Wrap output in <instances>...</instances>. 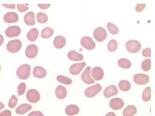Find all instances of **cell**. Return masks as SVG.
Masks as SVG:
<instances>
[{
  "label": "cell",
  "mask_w": 155,
  "mask_h": 116,
  "mask_svg": "<svg viewBox=\"0 0 155 116\" xmlns=\"http://www.w3.org/2000/svg\"><path fill=\"white\" fill-rule=\"evenodd\" d=\"M0 70H1V66H0Z\"/></svg>",
  "instance_id": "7dc6e473"
},
{
  "label": "cell",
  "mask_w": 155,
  "mask_h": 116,
  "mask_svg": "<svg viewBox=\"0 0 155 116\" xmlns=\"http://www.w3.org/2000/svg\"><path fill=\"white\" fill-rule=\"evenodd\" d=\"M32 108L31 106L27 103H24L19 105L16 109V113L19 114L25 113Z\"/></svg>",
  "instance_id": "603a6c76"
},
{
  "label": "cell",
  "mask_w": 155,
  "mask_h": 116,
  "mask_svg": "<svg viewBox=\"0 0 155 116\" xmlns=\"http://www.w3.org/2000/svg\"><path fill=\"white\" fill-rule=\"evenodd\" d=\"M124 105V103L121 99L119 98H114L110 101V107L114 110H118L122 108Z\"/></svg>",
  "instance_id": "4fadbf2b"
},
{
  "label": "cell",
  "mask_w": 155,
  "mask_h": 116,
  "mask_svg": "<svg viewBox=\"0 0 155 116\" xmlns=\"http://www.w3.org/2000/svg\"><path fill=\"white\" fill-rule=\"evenodd\" d=\"M151 98V87H147L143 90L142 94V99L144 102L149 101Z\"/></svg>",
  "instance_id": "f1b7e54d"
},
{
  "label": "cell",
  "mask_w": 155,
  "mask_h": 116,
  "mask_svg": "<svg viewBox=\"0 0 155 116\" xmlns=\"http://www.w3.org/2000/svg\"><path fill=\"white\" fill-rule=\"evenodd\" d=\"M4 41V38L2 35L0 34V46L2 45Z\"/></svg>",
  "instance_id": "f6af8a7d"
},
{
  "label": "cell",
  "mask_w": 155,
  "mask_h": 116,
  "mask_svg": "<svg viewBox=\"0 0 155 116\" xmlns=\"http://www.w3.org/2000/svg\"><path fill=\"white\" fill-rule=\"evenodd\" d=\"M33 74L37 78H43L46 75L47 72L43 67L37 66L35 67L33 69Z\"/></svg>",
  "instance_id": "ac0fdd59"
},
{
  "label": "cell",
  "mask_w": 155,
  "mask_h": 116,
  "mask_svg": "<svg viewBox=\"0 0 155 116\" xmlns=\"http://www.w3.org/2000/svg\"><path fill=\"white\" fill-rule=\"evenodd\" d=\"M101 85L97 84L95 85L88 87L85 90L84 94L88 98H92L97 94L101 90Z\"/></svg>",
  "instance_id": "5b68a950"
},
{
  "label": "cell",
  "mask_w": 155,
  "mask_h": 116,
  "mask_svg": "<svg viewBox=\"0 0 155 116\" xmlns=\"http://www.w3.org/2000/svg\"><path fill=\"white\" fill-rule=\"evenodd\" d=\"M67 56L69 59L74 61H81L84 58V56L82 54L74 50L69 51L68 53Z\"/></svg>",
  "instance_id": "d6986e66"
},
{
  "label": "cell",
  "mask_w": 155,
  "mask_h": 116,
  "mask_svg": "<svg viewBox=\"0 0 155 116\" xmlns=\"http://www.w3.org/2000/svg\"><path fill=\"white\" fill-rule=\"evenodd\" d=\"M86 65V63L85 62L73 64L70 67V72L73 75H77L81 72Z\"/></svg>",
  "instance_id": "8fae6325"
},
{
  "label": "cell",
  "mask_w": 155,
  "mask_h": 116,
  "mask_svg": "<svg viewBox=\"0 0 155 116\" xmlns=\"http://www.w3.org/2000/svg\"><path fill=\"white\" fill-rule=\"evenodd\" d=\"M91 67L87 66L81 75V78L85 83L90 84L94 83V81L90 75Z\"/></svg>",
  "instance_id": "7c38bea8"
},
{
  "label": "cell",
  "mask_w": 155,
  "mask_h": 116,
  "mask_svg": "<svg viewBox=\"0 0 155 116\" xmlns=\"http://www.w3.org/2000/svg\"><path fill=\"white\" fill-rule=\"evenodd\" d=\"M38 52V48L35 44H32L29 45L25 50L26 56L29 58L32 59L35 57Z\"/></svg>",
  "instance_id": "30bf717a"
},
{
  "label": "cell",
  "mask_w": 155,
  "mask_h": 116,
  "mask_svg": "<svg viewBox=\"0 0 155 116\" xmlns=\"http://www.w3.org/2000/svg\"><path fill=\"white\" fill-rule=\"evenodd\" d=\"M142 54L145 57H151V48L147 47L143 49L142 51Z\"/></svg>",
  "instance_id": "74e56055"
},
{
  "label": "cell",
  "mask_w": 155,
  "mask_h": 116,
  "mask_svg": "<svg viewBox=\"0 0 155 116\" xmlns=\"http://www.w3.org/2000/svg\"><path fill=\"white\" fill-rule=\"evenodd\" d=\"M24 19L25 23L28 25L33 26L35 23V14L32 11H30L26 13Z\"/></svg>",
  "instance_id": "44dd1931"
},
{
  "label": "cell",
  "mask_w": 155,
  "mask_h": 116,
  "mask_svg": "<svg viewBox=\"0 0 155 116\" xmlns=\"http://www.w3.org/2000/svg\"><path fill=\"white\" fill-rule=\"evenodd\" d=\"M127 50L130 53H135L138 52L141 48V44L138 41L132 39L127 41L126 44Z\"/></svg>",
  "instance_id": "3957f363"
},
{
  "label": "cell",
  "mask_w": 155,
  "mask_h": 116,
  "mask_svg": "<svg viewBox=\"0 0 155 116\" xmlns=\"http://www.w3.org/2000/svg\"><path fill=\"white\" fill-rule=\"evenodd\" d=\"M54 33L52 28L46 26L42 29L41 33V36L44 38H48L51 37Z\"/></svg>",
  "instance_id": "484cf974"
},
{
  "label": "cell",
  "mask_w": 155,
  "mask_h": 116,
  "mask_svg": "<svg viewBox=\"0 0 155 116\" xmlns=\"http://www.w3.org/2000/svg\"><path fill=\"white\" fill-rule=\"evenodd\" d=\"M2 5L7 8L10 9H15V4H2Z\"/></svg>",
  "instance_id": "7bdbcfd3"
},
{
  "label": "cell",
  "mask_w": 155,
  "mask_h": 116,
  "mask_svg": "<svg viewBox=\"0 0 155 116\" xmlns=\"http://www.w3.org/2000/svg\"><path fill=\"white\" fill-rule=\"evenodd\" d=\"M131 86L130 83L126 80H121L118 84L119 89L123 91H127L130 90Z\"/></svg>",
  "instance_id": "83f0119b"
},
{
  "label": "cell",
  "mask_w": 155,
  "mask_h": 116,
  "mask_svg": "<svg viewBox=\"0 0 155 116\" xmlns=\"http://www.w3.org/2000/svg\"><path fill=\"white\" fill-rule=\"evenodd\" d=\"M118 44L117 41L114 39L110 40L108 42L107 48L110 52H113L116 50Z\"/></svg>",
  "instance_id": "f546056e"
},
{
  "label": "cell",
  "mask_w": 155,
  "mask_h": 116,
  "mask_svg": "<svg viewBox=\"0 0 155 116\" xmlns=\"http://www.w3.org/2000/svg\"><path fill=\"white\" fill-rule=\"evenodd\" d=\"M26 96L28 101L32 103L37 102L40 98V95L39 92L34 89L29 90L27 92Z\"/></svg>",
  "instance_id": "52a82bcc"
},
{
  "label": "cell",
  "mask_w": 155,
  "mask_h": 116,
  "mask_svg": "<svg viewBox=\"0 0 155 116\" xmlns=\"http://www.w3.org/2000/svg\"><path fill=\"white\" fill-rule=\"evenodd\" d=\"M28 116H44L42 112L39 111H34L31 112Z\"/></svg>",
  "instance_id": "ab89813d"
},
{
  "label": "cell",
  "mask_w": 155,
  "mask_h": 116,
  "mask_svg": "<svg viewBox=\"0 0 155 116\" xmlns=\"http://www.w3.org/2000/svg\"><path fill=\"white\" fill-rule=\"evenodd\" d=\"M26 88V85L24 82L21 83L18 85L17 87V92L19 96L22 95L24 93Z\"/></svg>",
  "instance_id": "d590c367"
},
{
  "label": "cell",
  "mask_w": 155,
  "mask_h": 116,
  "mask_svg": "<svg viewBox=\"0 0 155 116\" xmlns=\"http://www.w3.org/2000/svg\"><path fill=\"white\" fill-rule=\"evenodd\" d=\"M136 107L133 105H129L126 107L123 111L124 116H133L137 112Z\"/></svg>",
  "instance_id": "cb8c5ba5"
},
{
  "label": "cell",
  "mask_w": 155,
  "mask_h": 116,
  "mask_svg": "<svg viewBox=\"0 0 155 116\" xmlns=\"http://www.w3.org/2000/svg\"><path fill=\"white\" fill-rule=\"evenodd\" d=\"M38 7L41 9H45L48 8L51 6V4H38Z\"/></svg>",
  "instance_id": "b9f144b4"
},
{
  "label": "cell",
  "mask_w": 155,
  "mask_h": 116,
  "mask_svg": "<svg viewBox=\"0 0 155 116\" xmlns=\"http://www.w3.org/2000/svg\"><path fill=\"white\" fill-rule=\"evenodd\" d=\"M107 26L108 31L110 33L116 35L118 33L119 31L118 28L113 23L108 22L107 23Z\"/></svg>",
  "instance_id": "d6a6232c"
},
{
  "label": "cell",
  "mask_w": 155,
  "mask_h": 116,
  "mask_svg": "<svg viewBox=\"0 0 155 116\" xmlns=\"http://www.w3.org/2000/svg\"><path fill=\"white\" fill-rule=\"evenodd\" d=\"M151 60L150 59H147L144 60L141 64V67L144 71H148L151 69Z\"/></svg>",
  "instance_id": "836d02e7"
},
{
  "label": "cell",
  "mask_w": 155,
  "mask_h": 116,
  "mask_svg": "<svg viewBox=\"0 0 155 116\" xmlns=\"http://www.w3.org/2000/svg\"><path fill=\"white\" fill-rule=\"evenodd\" d=\"M38 35V30L37 28H34L31 29L28 32L27 35V37L29 41H34L36 40Z\"/></svg>",
  "instance_id": "d4e9b609"
},
{
  "label": "cell",
  "mask_w": 155,
  "mask_h": 116,
  "mask_svg": "<svg viewBox=\"0 0 155 116\" xmlns=\"http://www.w3.org/2000/svg\"><path fill=\"white\" fill-rule=\"evenodd\" d=\"M104 116H116V115L114 112H110L107 113Z\"/></svg>",
  "instance_id": "ee69618b"
},
{
  "label": "cell",
  "mask_w": 155,
  "mask_h": 116,
  "mask_svg": "<svg viewBox=\"0 0 155 116\" xmlns=\"http://www.w3.org/2000/svg\"><path fill=\"white\" fill-rule=\"evenodd\" d=\"M31 67L28 64L20 66L17 69L16 75L20 79L23 80L28 78L30 76Z\"/></svg>",
  "instance_id": "6da1fadb"
},
{
  "label": "cell",
  "mask_w": 155,
  "mask_h": 116,
  "mask_svg": "<svg viewBox=\"0 0 155 116\" xmlns=\"http://www.w3.org/2000/svg\"><path fill=\"white\" fill-rule=\"evenodd\" d=\"M26 4H18L17 5L18 9L21 12H24L28 10L29 8Z\"/></svg>",
  "instance_id": "8d00e7d4"
},
{
  "label": "cell",
  "mask_w": 155,
  "mask_h": 116,
  "mask_svg": "<svg viewBox=\"0 0 155 116\" xmlns=\"http://www.w3.org/2000/svg\"><path fill=\"white\" fill-rule=\"evenodd\" d=\"M55 93L56 97L59 99H61L66 97L67 94V91L65 87L60 85L56 87Z\"/></svg>",
  "instance_id": "ffe728a7"
},
{
  "label": "cell",
  "mask_w": 155,
  "mask_h": 116,
  "mask_svg": "<svg viewBox=\"0 0 155 116\" xmlns=\"http://www.w3.org/2000/svg\"><path fill=\"white\" fill-rule=\"evenodd\" d=\"M53 45L56 48L60 49L63 47L66 43V40L63 36L59 35L56 36L54 39Z\"/></svg>",
  "instance_id": "e0dca14e"
},
{
  "label": "cell",
  "mask_w": 155,
  "mask_h": 116,
  "mask_svg": "<svg viewBox=\"0 0 155 116\" xmlns=\"http://www.w3.org/2000/svg\"><path fill=\"white\" fill-rule=\"evenodd\" d=\"M11 111L8 110H5L0 113V116H11Z\"/></svg>",
  "instance_id": "60d3db41"
},
{
  "label": "cell",
  "mask_w": 155,
  "mask_h": 116,
  "mask_svg": "<svg viewBox=\"0 0 155 116\" xmlns=\"http://www.w3.org/2000/svg\"><path fill=\"white\" fill-rule=\"evenodd\" d=\"M134 82L139 85H144L149 81V76L145 74L137 73L135 75L133 78Z\"/></svg>",
  "instance_id": "9c48e42d"
},
{
  "label": "cell",
  "mask_w": 155,
  "mask_h": 116,
  "mask_svg": "<svg viewBox=\"0 0 155 116\" xmlns=\"http://www.w3.org/2000/svg\"><path fill=\"white\" fill-rule=\"evenodd\" d=\"M56 78L59 82L66 85H70L72 83V81L70 78L62 75H58Z\"/></svg>",
  "instance_id": "1f68e13d"
},
{
  "label": "cell",
  "mask_w": 155,
  "mask_h": 116,
  "mask_svg": "<svg viewBox=\"0 0 155 116\" xmlns=\"http://www.w3.org/2000/svg\"><path fill=\"white\" fill-rule=\"evenodd\" d=\"M93 35L97 41L102 42L104 40L107 36V32L105 29L102 27H98L94 31Z\"/></svg>",
  "instance_id": "277c9868"
},
{
  "label": "cell",
  "mask_w": 155,
  "mask_h": 116,
  "mask_svg": "<svg viewBox=\"0 0 155 116\" xmlns=\"http://www.w3.org/2000/svg\"><path fill=\"white\" fill-rule=\"evenodd\" d=\"M93 78L96 81L101 80L104 77V72L101 67L96 66L92 69L91 72Z\"/></svg>",
  "instance_id": "5bb4252c"
},
{
  "label": "cell",
  "mask_w": 155,
  "mask_h": 116,
  "mask_svg": "<svg viewBox=\"0 0 155 116\" xmlns=\"http://www.w3.org/2000/svg\"><path fill=\"white\" fill-rule=\"evenodd\" d=\"M5 107V105L3 103L0 102V110L3 108Z\"/></svg>",
  "instance_id": "bcb514c9"
},
{
  "label": "cell",
  "mask_w": 155,
  "mask_h": 116,
  "mask_svg": "<svg viewBox=\"0 0 155 116\" xmlns=\"http://www.w3.org/2000/svg\"><path fill=\"white\" fill-rule=\"evenodd\" d=\"M118 93V90L117 87L115 85H111L105 88L103 93L105 97L109 98L116 95Z\"/></svg>",
  "instance_id": "2e32d148"
},
{
  "label": "cell",
  "mask_w": 155,
  "mask_h": 116,
  "mask_svg": "<svg viewBox=\"0 0 155 116\" xmlns=\"http://www.w3.org/2000/svg\"><path fill=\"white\" fill-rule=\"evenodd\" d=\"M21 33V29L17 26H10L5 30L6 35L9 38L18 36Z\"/></svg>",
  "instance_id": "ba28073f"
},
{
  "label": "cell",
  "mask_w": 155,
  "mask_h": 116,
  "mask_svg": "<svg viewBox=\"0 0 155 116\" xmlns=\"http://www.w3.org/2000/svg\"><path fill=\"white\" fill-rule=\"evenodd\" d=\"M18 100V99L16 96L12 95L9 99L8 104V107L12 108H14L17 104Z\"/></svg>",
  "instance_id": "e575fe53"
},
{
  "label": "cell",
  "mask_w": 155,
  "mask_h": 116,
  "mask_svg": "<svg viewBox=\"0 0 155 116\" xmlns=\"http://www.w3.org/2000/svg\"><path fill=\"white\" fill-rule=\"evenodd\" d=\"M80 43L83 47L89 50H93L96 46L95 43L92 39L87 36L83 37L81 39Z\"/></svg>",
  "instance_id": "8992f818"
},
{
  "label": "cell",
  "mask_w": 155,
  "mask_h": 116,
  "mask_svg": "<svg viewBox=\"0 0 155 116\" xmlns=\"http://www.w3.org/2000/svg\"><path fill=\"white\" fill-rule=\"evenodd\" d=\"M37 19L38 22L44 23L47 22L48 20V17L45 13L39 12L37 14Z\"/></svg>",
  "instance_id": "4dcf8cb0"
},
{
  "label": "cell",
  "mask_w": 155,
  "mask_h": 116,
  "mask_svg": "<svg viewBox=\"0 0 155 116\" xmlns=\"http://www.w3.org/2000/svg\"><path fill=\"white\" fill-rule=\"evenodd\" d=\"M22 45V43L19 40H12L8 43L7 49L10 53H14L18 51L21 49Z\"/></svg>",
  "instance_id": "7a4b0ae2"
},
{
  "label": "cell",
  "mask_w": 155,
  "mask_h": 116,
  "mask_svg": "<svg viewBox=\"0 0 155 116\" xmlns=\"http://www.w3.org/2000/svg\"><path fill=\"white\" fill-rule=\"evenodd\" d=\"M118 66L121 68L124 69H128L130 68L131 65L130 61L125 58H121L117 62Z\"/></svg>",
  "instance_id": "4316f807"
},
{
  "label": "cell",
  "mask_w": 155,
  "mask_h": 116,
  "mask_svg": "<svg viewBox=\"0 0 155 116\" xmlns=\"http://www.w3.org/2000/svg\"><path fill=\"white\" fill-rule=\"evenodd\" d=\"M18 16L16 13L10 12L5 14L3 19L5 22L12 23L16 22L18 20Z\"/></svg>",
  "instance_id": "9a60e30c"
},
{
  "label": "cell",
  "mask_w": 155,
  "mask_h": 116,
  "mask_svg": "<svg viewBox=\"0 0 155 116\" xmlns=\"http://www.w3.org/2000/svg\"><path fill=\"white\" fill-rule=\"evenodd\" d=\"M146 4H137L135 7V10L137 12H140L142 11L145 8Z\"/></svg>",
  "instance_id": "f35d334b"
},
{
  "label": "cell",
  "mask_w": 155,
  "mask_h": 116,
  "mask_svg": "<svg viewBox=\"0 0 155 116\" xmlns=\"http://www.w3.org/2000/svg\"><path fill=\"white\" fill-rule=\"evenodd\" d=\"M79 107L74 104H71L67 106L65 109L66 114L71 116L77 114L79 111Z\"/></svg>",
  "instance_id": "7402d4cb"
}]
</instances>
